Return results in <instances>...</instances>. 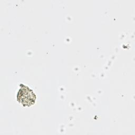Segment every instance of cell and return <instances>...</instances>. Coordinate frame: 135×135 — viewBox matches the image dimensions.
Masks as SVG:
<instances>
[{
  "instance_id": "6da1fadb",
  "label": "cell",
  "mask_w": 135,
  "mask_h": 135,
  "mask_svg": "<svg viewBox=\"0 0 135 135\" xmlns=\"http://www.w3.org/2000/svg\"><path fill=\"white\" fill-rule=\"evenodd\" d=\"M21 89L19 90L17 99L18 101L24 106H30L34 103L36 96L33 91L28 87L21 84Z\"/></svg>"
}]
</instances>
